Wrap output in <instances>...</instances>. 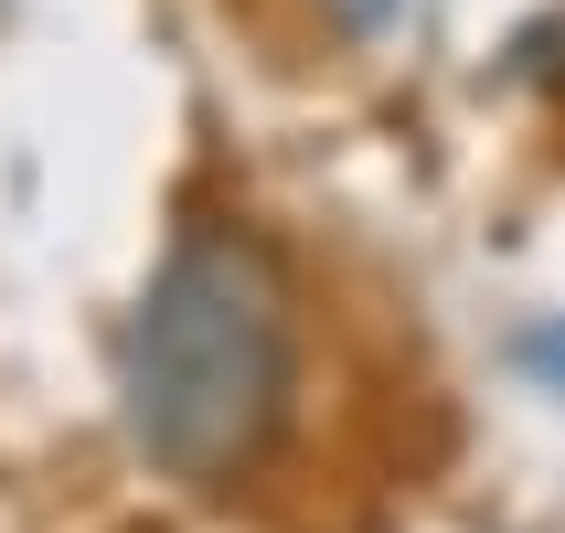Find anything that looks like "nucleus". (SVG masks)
Segmentation results:
<instances>
[{
    "label": "nucleus",
    "instance_id": "obj_1",
    "mask_svg": "<svg viewBox=\"0 0 565 533\" xmlns=\"http://www.w3.org/2000/svg\"><path fill=\"white\" fill-rule=\"evenodd\" d=\"M118 406L128 438L182 491L235 480L299 416V288L278 246L246 224H182L118 331Z\"/></svg>",
    "mask_w": 565,
    "mask_h": 533
},
{
    "label": "nucleus",
    "instance_id": "obj_3",
    "mask_svg": "<svg viewBox=\"0 0 565 533\" xmlns=\"http://www.w3.org/2000/svg\"><path fill=\"white\" fill-rule=\"evenodd\" d=\"M395 11H406V0H320V22L342 32V43H384V32H395Z\"/></svg>",
    "mask_w": 565,
    "mask_h": 533
},
{
    "label": "nucleus",
    "instance_id": "obj_2",
    "mask_svg": "<svg viewBox=\"0 0 565 533\" xmlns=\"http://www.w3.org/2000/svg\"><path fill=\"white\" fill-rule=\"evenodd\" d=\"M512 363H523V374H534L544 395H565V310H555V320H534V331L512 342Z\"/></svg>",
    "mask_w": 565,
    "mask_h": 533
}]
</instances>
